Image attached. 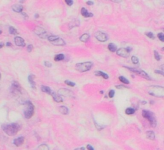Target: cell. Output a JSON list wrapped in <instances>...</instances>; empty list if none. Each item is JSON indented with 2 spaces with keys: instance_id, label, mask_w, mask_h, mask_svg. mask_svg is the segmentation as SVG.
<instances>
[{
  "instance_id": "obj_1",
  "label": "cell",
  "mask_w": 164,
  "mask_h": 150,
  "mask_svg": "<svg viewBox=\"0 0 164 150\" xmlns=\"http://www.w3.org/2000/svg\"><path fill=\"white\" fill-rule=\"evenodd\" d=\"M2 129L7 135L9 136H14L20 130V126L17 123L4 124L2 126Z\"/></svg>"
},
{
  "instance_id": "obj_2",
  "label": "cell",
  "mask_w": 164,
  "mask_h": 150,
  "mask_svg": "<svg viewBox=\"0 0 164 150\" xmlns=\"http://www.w3.org/2000/svg\"><path fill=\"white\" fill-rule=\"evenodd\" d=\"M148 93L155 97H163L164 96V88L161 86H150L148 87Z\"/></svg>"
},
{
  "instance_id": "obj_3",
  "label": "cell",
  "mask_w": 164,
  "mask_h": 150,
  "mask_svg": "<svg viewBox=\"0 0 164 150\" xmlns=\"http://www.w3.org/2000/svg\"><path fill=\"white\" fill-rule=\"evenodd\" d=\"M93 66V63L91 62H81L76 64L75 67L76 69L79 72L84 73L89 71L91 67Z\"/></svg>"
},
{
  "instance_id": "obj_4",
  "label": "cell",
  "mask_w": 164,
  "mask_h": 150,
  "mask_svg": "<svg viewBox=\"0 0 164 150\" xmlns=\"http://www.w3.org/2000/svg\"><path fill=\"white\" fill-rule=\"evenodd\" d=\"M142 116L147 119L152 127H155L156 126V119L155 116V115L153 112H151L148 111H142Z\"/></svg>"
},
{
  "instance_id": "obj_5",
  "label": "cell",
  "mask_w": 164,
  "mask_h": 150,
  "mask_svg": "<svg viewBox=\"0 0 164 150\" xmlns=\"http://www.w3.org/2000/svg\"><path fill=\"white\" fill-rule=\"evenodd\" d=\"M34 114V106L32 103L28 101L25 103V109L24 111L25 116L26 119L31 118Z\"/></svg>"
},
{
  "instance_id": "obj_6",
  "label": "cell",
  "mask_w": 164,
  "mask_h": 150,
  "mask_svg": "<svg viewBox=\"0 0 164 150\" xmlns=\"http://www.w3.org/2000/svg\"><path fill=\"white\" fill-rule=\"evenodd\" d=\"M48 39L51 43L55 46H64L66 44L65 41L58 36H50L48 37Z\"/></svg>"
},
{
  "instance_id": "obj_7",
  "label": "cell",
  "mask_w": 164,
  "mask_h": 150,
  "mask_svg": "<svg viewBox=\"0 0 164 150\" xmlns=\"http://www.w3.org/2000/svg\"><path fill=\"white\" fill-rule=\"evenodd\" d=\"M125 67H126V69H128V70H130V71H132L133 73H136L138 75H140V77H143L144 78H145V79H147V80H151L150 77L148 76V74L146 73L145 71H142V70H140V69H138L137 68L128 67H126V66H125Z\"/></svg>"
},
{
  "instance_id": "obj_8",
  "label": "cell",
  "mask_w": 164,
  "mask_h": 150,
  "mask_svg": "<svg viewBox=\"0 0 164 150\" xmlns=\"http://www.w3.org/2000/svg\"><path fill=\"white\" fill-rule=\"evenodd\" d=\"M34 32H35V33L37 34L39 37H40L42 39H46L49 37L48 32H47L44 28H41L40 26H37L35 28Z\"/></svg>"
},
{
  "instance_id": "obj_9",
  "label": "cell",
  "mask_w": 164,
  "mask_h": 150,
  "mask_svg": "<svg viewBox=\"0 0 164 150\" xmlns=\"http://www.w3.org/2000/svg\"><path fill=\"white\" fill-rule=\"evenodd\" d=\"M11 92L14 95H17L21 93V87L19 82L14 81L12 82L11 86Z\"/></svg>"
},
{
  "instance_id": "obj_10",
  "label": "cell",
  "mask_w": 164,
  "mask_h": 150,
  "mask_svg": "<svg viewBox=\"0 0 164 150\" xmlns=\"http://www.w3.org/2000/svg\"><path fill=\"white\" fill-rule=\"evenodd\" d=\"M94 36L97 40H99V41H100V42H103V43L107 41L108 39V36L106 33L100 31L96 32L94 34Z\"/></svg>"
},
{
  "instance_id": "obj_11",
  "label": "cell",
  "mask_w": 164,
  "mask_h": 150,
  "mask_svg": "<svg viewBox=\"0 0 164 150\" xmlns=\"http://www.w3.org/2000/svg\"><path fill=\"white\" fill-rule=\"evenodd\" d=\"M117 55L123 58H128L130 56V52L127 50L126 48H121L117 50Z\"/></svg>"
},
{
  "instance_id": "obj_12",
  "label": "cell",
  "mask_w": 164,
  "mask_h": 150,
  "mask_svg": "<svg viewBox=\"0 0 164 150\" xmlns=\"http://www.w3.org/2000/svg\"><path fill=\"white\" fill-rule=\"evenodd\" d=\"M58 94H59L60 96L62 95L64 96L72 97L73 95V93L71 91L67 90V89H60L59 90H58Z\"/></svg>"
},
{
  "instance_id": "obj_13",
  "label": "cell",
  "mask_w": 164,
  "mask_h": 150,
  "mask_svg": "<svg viewBox=\"0 0 164 150\" xmlns=\"http://www.w3.org/2000/svg\"><path fill=\"white\" fill-rule=\"evenodd\" d=\"M14 41L15 43L17 46H21V47H25L26 44L25 43V40L22 38H21V37H16L14 39Z\"/></svg>"
},
{
  "instance_id": "obj_14",
  "label": "cell",
  "mask_w": 164,
  "mask_h": 150,
  "mask_svg": "<svg viewBox=\"0 0 164 150\" xmlns=\"http://www.w3.org/2000/svg\"><path fill=\"white\" fill-rule=\"evenodd\" d=\"M50 95L52 96L53 98V100L56 102H57V103H60V102H62L63 101V100H62V97L59 94H56V93H55V92L52 91Z\"/></svg>"
},
{
  "instance_id": "obj_15",
  "label": "cell",
  "mask_w": 164,
  "mask_h": 150,
  "mask_svg": "<svg viewBox=\"0 0 164 150\" xmlns=\"http://www.w3.org/2000/svg\"><path fill=\"white\" fill-rule=\"evenodd\" d=\"M25 142V137H19L15 138L14 141V144L16 146H20Z\"/></svg>"
},
{
  "instance_id": "obj_16",
  "label": "cell",
  "mask_w": 164,
  "mask_h": 150,
  "mask_svg": "<svg viewBox=\"0 0 164 150\" xmlns=\"http://www.w3.org/2000/svg\"><path fill=\"white\" fill-rule=\"evenodd\" d=\"M81 15H83L85 17H91L94 15V14L92 13L89 12V11H88L85 8H82L81 10Z\"/></svg>"
},
{
  "instance_id": "obj_17",
  "label": "cell",
  "mask_w": 164,
  "mask_h": 150,
  "mask_svg": "<svg viewBox=\"0 0 164 150\" xmlns=\"http://www.w3.org/2000/svg\"><path fill=\"white\" fill-rule=\"evenodd\" d=\"M12 10L15 12H21L23 10V7L21 5H18V4H15V5H14L12 6Z\"/></svg>"
},
{
  "instance_id": "obj_18",
  "label": "cell",
  "mask_w": 164,
  "mask_h": 150,
  "mask_svg": "<svg viewBox=\"0 0 164 150\" xmlns=\"http://www.w3.org/2000/svg\"><path fill=\"white\" fill-rule=\"evenodd\" d=\"M95 74L97 77H101L104 79H108V78H109L108 75L107 74H106V73L103 72V71H96Z\"/></svg>"
},
{
  "instance_id": "obj_19",
  "label": "cell",
  "mask_w": 164,
  "mask_h": 150,
  "mask_svg": "<svg viewBox=\"0 0 164 150\" xmlns=\"http://www.w3.org/2000/svg\"><path fill=\"white\" fill-rule=\"evenodd\" d=\"M90 39V36L88 33H84L80 37V40L83 43H87Z\"/></svg>"
},
{
  "instance_id": "obj_20",
  "label": "cell",
  "mask_w": 164,
  "mask_h": 150,
  "mask_svg": "<svg viewBox=\"0 0 164 150\" xmlns=\"http://www.w3.org/2000/svg\"><path fill=\"white\" fill-rule=\"evenodd\" d=\"M146 137L150 140H154L155 138V134L153 131H148L146 132Z\"/></svg>"
},
{
  "instance_id": "obj_21",
  "label": "cell",
  "mask_w": 164,
  "mask_h": 150,
  "mask_svg": "<svg viewBox=\"0 0 164 150\" xmlns=\"http://www.w3.org/2000/svg\"><path fill=\"white\" fill-rule=\"evenodd\" d=\"M34 79H35V76L33 74H30V76L28 77V81L33 88L36 87V82H35Z\"/></svg>"
},
{
  "instance_id": "obj_22",
  "label": "cell",
  "mask_w": 164,
  "mask_h": 150,
  "mask_svg": "<svg viewBox=\"0 0 164 150\" xmlns=\"http://www.w3.org/2000/svg\"><path fill=\"white\" fill-rule=\"evenodd\" d=\"M59 112L63 115H67L69 113L68 108L65 106H61L59 107Z\"/></svg>"
},
{
  "instance_id": "obj_23",
  "label": "cell",
  "mask_w": 164,
  "mask_h": 150,
  "mask_svg": "<svg viewBox=\"0 0 164 150\" xmlns=\"http://www.w3.org/2000/svg\"><path fill=\"white\" fill-rule=\"evenodd\" d=\"M41 90H42L43 92H46V93L48 94H51V92H52L51 89L48 86H42L41 87Z\"/></svg>"
},
{
  "instance_id": "obj_24",
  "label": "cell",
  "mask_w": 164,
  "mask_h": 150,
  "mask_svg": "<svg viewBox=\"0 0 164 150\" xmlns=\"http://www.w3.org/2000/svg\"><path fill=\"white\" fill-rule=\"evenodd\" d=\"M108 48L111 52H115L117 51V46L114 43H110L108 46Z\"/></svg>"
},
{
  "instance_id": "obj_25",
  "label": "cell",
  "mask_w": 164,
  "mask_h": 150,
  "mask_svg": "<svg viewBox=\"0 0 164 150\" xmlns=\"http://www.w3.org/2000/svg\"><path fill=\"white\" fill-rule=\"evenodd\" d=\"M64 58H65V56H64L63 54H58L55 56L54 60L55 61H61L64 59Z\"/></svg>"
},
{
  "instance_id": "obj_26",
  "label": "cell",
  "mask_w": 164,
  "mask_h": 150,
  "mask_svg": "<svg viewBox=\"0 0 164 150\" xmlns=\"http://www.w3.org/2000/svg\"><path fill=\"white\" fill-rule=\"evenodd\" d=\"M36 150H50V148L46 144H41L37 147Z\"/></svg>"
},
{
  "instance_id": "obj_27",
  "label": "cell",
  "mask_w": 164,
  "mask_h": 150,
  "mask_svg": "<svg viewBox=\"0 0 164 150\" xmlns=\"http://www.w3.org/2000/svg\"><path fill=\"white\" fill-rule=\"evenodd\" d=\"M135 109L133 108H128L125 111V113L127 115H132L135 113Z\"/></svg>"
},
{
  "instance_id": "obj_28",
  "label": "cell",
  "mask_w": 164,
  "mask_h": 150,
  "mask_svg": "<svg viewBox=\"0 0 164 150\" xmlns=\"http://www.w3.org/2000/svg\"><path fill=\"white\" fill-rule=\"evenodd\" d=\"M119 80L121 81V82L122 83H123V84H130V81H129L128 80H127V79H126L125 77H124L121 76V77H119Z\"/></svg>"
},
{
  "instance_id": "obj_29",
  "label": "cell",
  "mask_w": 164,
  "mask_h": 150,
  "mask_svg": "<svg viewBox=\"0 0 164 150\" xmlns=\"http://www.w3.org/2000/svg\"><path fill=\"white\" fill-rule=\"evenodd\" d=\"M9 32L12 35H16V34L18 33V32H17L16 29L15 28L12 27V26H10L9 28Z\"/></svg>"
},
{
  "instance_id": "obj_30",
  "label": "cell",
  "mask_w": 164,
  "mask_h": 150,
  "mask_svg": "<svg viewBox=\"0 0 164 150\" xmlns=\"http://www.w3.org/2000/svg\"><path fill=\"white\" fill-rule=\"evenodd\" d=\"M77 22H79L77 20H76V22L74 21H71V22H70V24H69V28L71 29V28H74V27H76V26H79V24H77Z\"/></svg>"
},
{
  "instance_id": "obj_31",
  "label": "cell",
  "mask_w": 164,
  "mask_h": 150,
  "mask_svg": "<svg viewBox=\"0 0 164 150\" xmlns=\"http://www.w3.org/2000/svg\"><path fill=\"white\" fill-rule=\"evenodd\" d=\"M132 62L133 63H135V64H137V63L139 62L138 59V58L137 56H133L132 57Z\"/></svg>"
},
{
  "instance_id": "obj_32",
  "label": "cell",
  "mask_w": 164,
  "mask_h": 150,
  "mask_svg": "<svg viewBox=\"0 0 164 150\" xmlns=\"http://www.w3.org/2000/svg\"><path fill=\"white\" fill-rule=\"evenodd\" d=\"M154 55H155V57L156 60H160L161 59V56L160 55V54L158 53V52L155 50L154 51Z\"/></svg>"
},
{
  "instance_id": "obj_33",
  "label": "cell",
  "mask_w": 164,
  "mask_h": 150,
  "mask_svg": "<svg viewBox=\"0 0 164 150\" xmlns=\"http://www.w3.org/2000/svg\"><path fill=\"white\" fill-rule=\"evenodd\" d=\"M145 35L146 36H147L149 38L151 39H155V36H154V34L152 33V32H147V33H145Z\"/></svg>"
},
{
  "instance_id": "obj_34",
  "label": "cell",
  "mask_w": 164,
  "mask_h": 150,
  "mask_svg": "<svg viewBox=\"0 0 164 150\" xmlns=\"http://www.w3.org/2000/svg\"><path fill=\"white\" fill-rule=\"evenodd\" d=\"M65 83H66L67 85H68L69 86H71V87H74V86L76 85L75 83L72 82H71V81H69V80H66V81H65Z\"/></svg>"
},
{
  "instance_id": "obj_35",
  "label": "cell",
  "mask_w": 164,
  "mask_h": 150,
  "mask_svg": "<svg viewBox=\"0 0 164 150\" xmlns=\"http://www.w3.org/2000/svg\"><path fill=\"white\" fill-rule=\"evenodd\" d=\"M158 37L161 40L162 42H164V36L163 33H160L158 34Z\"/></svg>"
},
{
  "instance_id": "obj_36",
  "label": "cell",
  "mask_w": 164,
  "mask_h": 150,
  "mask_svg": "<svg viewBox=\"0 0 164 150\" xmlns=\"http://www.w3.org/2000/svg\"><path fill=\"white\" fill-rule=\"evenodd\" d=\"M114 95H115V90H110L109 91V93H108L109 97L112 98V97H114Z\"/></svg>"
},
{
  "instance_id": "obj_37",
  "label": "cell",
  "mask_w": 164,
  "mask_h": 150,
  "mask_svg": "<svg viewBox=\"0 0 164 150\" xmlns=\"http://www.w3.org/2000/svg\"><path fill=\"white\" fill-rule=\"evenodd\" d=\"M44 65L45 66H46L47 67H51L52 66L51 63L49 61H45L44 62Z\"/></svg>"
},
{
  "instance_id": "obj_38",
  "label": "cell",
  "mask_w": 164,
  "mask_h": 150,
  "mask_svg": "<svg viewBox=\"0 0 164 150\" xmlns=\"http://www.w3.org/2000/svg\"><path fill=\"white\" fill-rule=\"evenodd\" d=\"M33 45L30 44V45H28V47H27V50H28V52H30H30L33 50Z\"/></svg>"
},
{
  "instance_id": "obj_39",
  "label": "cell",
  "mask_w": 164,
  "mask_h": 150,
  "mask_svg": "<svg viewBox=\"0 0 164 150\" xmlns=\"http://www.w3.org/2000/svg\"><path fill=\"white\" fill-rule=\"evenodd\" d=\"M65 2L69 6H72L73 4V1H72V0H66Z\"/></svg>"
},
{
  "instance_id": "obj_40",
  "label": "cell",
  "mask_w": 164,
  "mask_h": 150,
  "mask_svg": "<svg viewBox=\"0 0 164 150\" xmlns=\"http://www.w3.org/2000/svg\"><path fill=\"white\" fill-rule=\"evenodd\" d=\"M87 148L88 150H94V148L92 146H91L90 144H88V145L87 146Z\"/></svg>"
},
{
  "instance_id": "obj_41",
  "label": "cell",
  "mask_w": 164,
  "mask_h": 150,
  "mask_svg": "<svg viewBox=\"0 0 164 150\" xmlns=\"http://www.w3.org/2000/svg\"><path fill=\"white\" fill-rule=\"evenodd\" d=\"M155 73H156V74H161V75H162V76H163V71H159V70H155Z\"/></svg>"
},
{
  "instance_id": "obj_42",
  "label": "cell",
  "mask_w": 164,
  "mask_h": 150,
  "mask_svg": "<svg viewBox=\"0 0 164 150\" xmlns=\"http://www.w3.org/2000/svg\"><path fill=\"white\" fill-rule=\"evenodd\" d=\"M87 4L89 5H94V2L92 1H88L87 2Z\"/></svg>"
},
{
  "instance_id": "obj_43",
  "label": "cell",
  "mask_w": 164,
  "mask_h": 150,
  "mask_svg": "<svg viewBox=\"0 0 164 150\" xmlns=\"http://www.w3.org/2000/svg\"><path fill=\"white\" fill-rule=\"evenodd\" d=\"M3 46H4L3 43H0V48H3Z\"/></svg>"
},
{
  "instance_id": "obj_44",
  "label": "cell",
  "mask_w": 164,
  "mask_h": 150,
  "mask_svg": "<svg viewBox=\"0 0 164 150\" xmlns=\"http://www.w3.org/2000/svg\"><path fill=\"white\" fill-rule=\"evenodd\" d=\"M7 46H12V44H11L10 43H7Z\"/></svg>"
},
{
  "instance_id": "obj_45",
  "label": "cell",
  "mask_w": 164,
  "mask_h": 150,
  "mask_svg": "<svg viewBox=\"0 0 164 150\" xmlns=\"http://www.w3.org/2000/svg\"><path fill=\"white\" fill-rule=\"evenodd\" d=\"M36 18H38V17H39V15H38V14H36Z\"/></svg>"
},
{
  "instance_id": "obj_46",
  "label": "cell",
  "mask_w": 164,
  "mask_h": 150,
  "mask_svg": "<svg viewBox=\"0 0 164 150\" xmlns=\"http://www.w3.org/2000/svg\"><path fill=\"white\" fill-rule=\"evenodd\" d=\"M2 30H0V34H2Z\"/></svg>"
},
{
  "instance_id": "obj_47",
  "label": "cell",
  "mask_w": 164,
  "mask_h": 150,
  "mask_svg": "<svg viewBox=\"0 0 164 150\" xmlns=\"http://www.w3.org/2000/svg\"><path fill=\"white\" fill-rule=\"evenodd\" d=\"M0 79H1V73H0Z\"/></svg>"
},
{
  "instance_id": "obj_48",
  "label": "cell",
  "mask_w": 164,
  "mask_h": 150,
  "mask_svg": "<svg viewBox=\"0 0 164 150\" xmlns=\"http://www.w3.org/2000/svg\"><path fill=\"white\" fill-rule=\"evenodd\" d=\"M75 150H78V149H76Z\"/></svg>"
}]
</instances>
